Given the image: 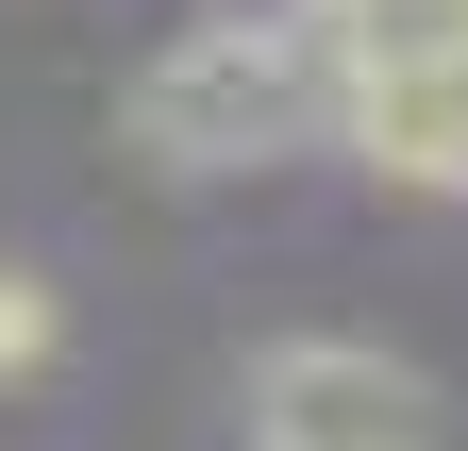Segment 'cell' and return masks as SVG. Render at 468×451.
Returning a JSON list of instances; mask_svg holds the SVG:
<instances>
[{
    "mask_svg": "<svg viewBox=\"0 0 468 451\" xmlns=\"http://www.w3.org/2000/svg\"><path fill=\"white\" fill-rule=\"evenodd\" d=\"M335 100H351L335 50L284 17V0H201V17L117 84V134H134V167H167V184H251L284 151H335Z\"/></svg>",
    "mask_w": 468,
    "mask_h": 451,
    "instance_id": "1",
    "label": "cell"
},
{
    "mask_svg": "<svg viewBox=\"0 0 468 451\" xmlns=\"http://www.w3.org/2000/svg\"><path fill=\"white\" fill-rule=\"evenodd\" d=\"M335 151L368 167V184H401V201H468V50L368 68V84L335 100Z\"/></svg>",
    "mask_w": 468,
    "mask_h": 451,
    "instance_id": "3",
    "label": "cell"
},
{
    "mask_svg": "<svg viewBox=\"0 0 468 451\" xmlns=\"http://www.w3.org/2000/svg\"><path fill=\"white\" fill-rule=\"evenodd\" d=\"M234 435L251 451H452V384L385 334H268L234 368Z\"/></svg>",
    "mask_w": 468,
    "mask_h": 451,
    "instance_id": "2",
    "label": "cell"
},
{
    "mask_svg": "<svg viewBox=\"0 0 468 451\" xmlns=\"http://www.w3.org/2000/svg\"><path fill=\"white\" fill-rule=\"evenodd\" d=\"M50 368H68V285L0 267V384H50Z\"/></svg>",
    "mask_w": 468,
    "mask_h": 451,
    "instance_id": "4",
    "label": "cell"
}]
</instances>
